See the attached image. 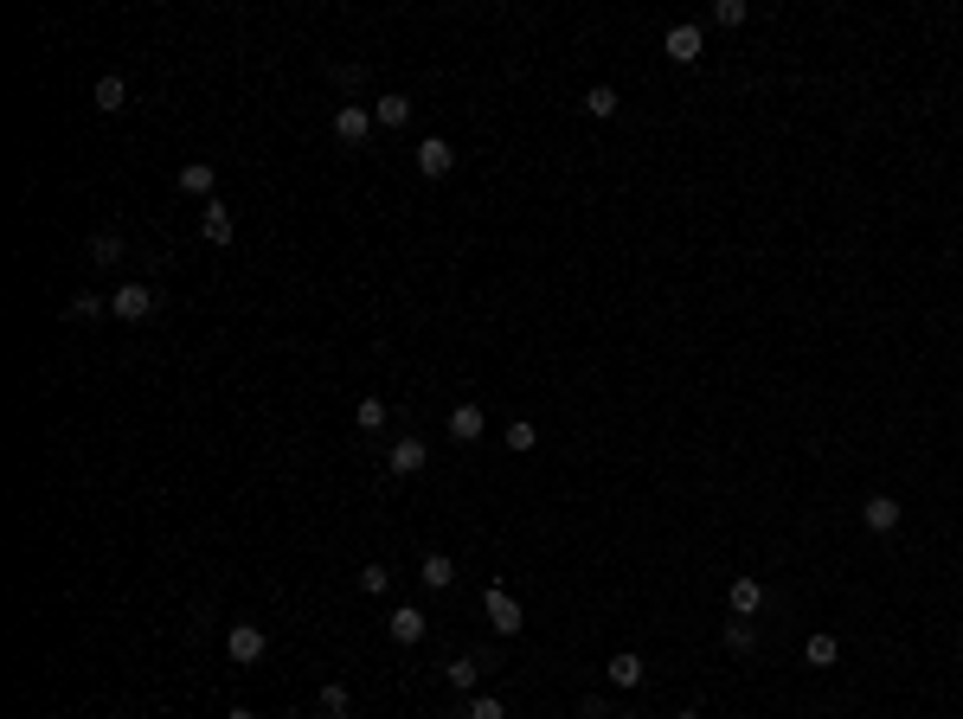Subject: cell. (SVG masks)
Here are the masks:
<instances>
[{"mask_svg":"<svg viewBox=\"0 0 963 719\" xmlns=\"http://www.w3.org/2000/svg\"><path fill=\"white\" fill-rule=\"evenodd\" d=\"M450 719H508V707H501V694H469Z\"/></svg>","mask_w":963,"mask_h":719,"instance_id":"obj_19","label":"cell"},{"mask_svg":"<svg viewBox=\"0 0 963 719\" xmlns=\"http://www.w3.org/2000/svg\"><path fill=\"white\" fill-rule=\"evenodd\" d=\"M200 238H206V244H232V238H238V219H232V206H225V200H212V206L200 212Z\"/></svg>","mask_w":963,"mask_h":719,"instance_id":"obj_12","label":"cell"},{"mask_svg":"<svg viewBox=\"0 0 963 719\" xmlns=\"http://www.w3.org/2000/svg\"><path fill=\"white\" fill-rule=\"evenodd\" d=\"M610 719H642V713H610Z\"/></svg>","mask_w":963,"mask_h":719,"instance_id":"obj_33","label":"cell"},{"mask_svg":"<svg viewBox=\"0 0 963 719\" xmlns=\"http://www.w3.org/2000/svg\"><path fill=\"white\" fill-rule=\"evenodd\" d=\"M315 707H321V719H347V713H354V700H347L341 681H328V687L315 694Z\"/></svg>","mask_w":963,"mask_h":719,"instance_id":"obj_21","label":"cell"},{"mask_svg":"<svg viewBox=\"0 0 963 719\" xmlns=\"http://www.w3.org/2000/svg\"><path fill=\"white\" fill-rule=\"evenodd\" d=\"M450 167H456L450 142H443V135H424V142H418V174H424V180H443Z\"/></svg>","mask_w":963,"mask_h":719,"instance_id":"obj_11","label":"cell"},{"mask_svg":"<svg viewBox=\"0 0 963 719\" xmlns=\"http://www.w3.org/2000/svg\"><path fill=\"white\" fill-rule=\"evenodd\" d=\"M90 103H97L103 116H116L122 103H129V78H116V71H110V78H97V90H90Z\"/></svg>","mask_w":963,"mask_h":719,"instance_id":"obj_16","label":"cell"},{"mask_svg":"<svg viewBox=\"0 0 963 719\" xmlns=\"http://www.w3.org/2000/svg\"><path fill=\"white\" fill-rule=\"evenodd\" d=\"M662 52L675 58V65H694L700 52H707V26H694V20H681V26H668V39H662Z\"/></svg>","mask_w":963,"mask_h":719,"instance_id":"obj_5","label":"cell"},{"mask_svg":"<svg viewBox=\"0 0 963 719\" xmlns=\"http://www.w3.org/2000/svg\"><path fill=\"white\" fill-rule=\"evenodd\" d=\"M675 719H700V707H681V713H675Z\"/></svg>","mask_w":963,"mask_h":719,"instance_id":"obj_32","label":"cell"},{"mask_svg":"<svg viewBox=\"0 0 963 719\" xmlns=\"http://www.w3.org/2000/svg\"><path fill=\"white\" fill-rule=\"evenodd\" d=\"M386 418H392V405H386V399H373V392H366V399L354 405V424H360V431H386Z\"/></svg>","mask_w":963,"mask_h":719,"instance_id":"obj_22","label":"cell"},{"mask_svg":"<svg viewBox=\"0 0 963 719\" xmlns=\"http://www.w3.org/2000/svg\"><path fill=\"white\" fill-rule=\"evenodd\" d=\"M418 578H424V591H450V578H456L450 553H424V559H418Z\"/></svg>","mask_w":963,"mask_h":719,"instance_id":"obj_17","label":"cell"},{"mask_svg":"<svg viewBox=\"0 0 963 719\" xmlns=\"http://www.w3.org/2000/svg\"><path fill=\"white\" fill-rule=\"evenodd\" d=\"M835 655H842V642H835V636H809L803 642V662L809 668H835Z\"/></svg>","mask_w":963,"mask_h":719,"instance_id":"obj_24","label":"cell"},{"mask_svg":"<svg viewBox=\"0 0 963 719\" xmlns=\"http://www.w3.org/2000/svg\"><path fill=\"white\" fill-rule=\"evenodd\" d=\"M957 668H963V636H957Z\"/></svg>","mask_w":963,"mask_h":719,"instance_id":"obj_34","label":"cell"},{"mask_svg":"<svg viewBox=\"0 0 963 719\" xmlns=\"http://www.w3.org/2000/svg\"><path fill=\"white\" fill-rule=\"evenodd\" d=\"M604 681H610V687H642V655H636V649L610 655V662H604Z\"/></svg>","mask_w":963,"mask_h":719,"instance_id":"obj_15","label":"cell"},{"mask_svg":"<svg viewBox=\"0 0 963 719\" xmlns=\"http://www.w3.org/2000/svg\"><path fill=\"white\" fill-rule=\"evenodd\" d=\"M264 649H270V636L257 630V623H232V630H225V655H232L238 668H257V662H264Z\"/></svg>","mask_w":963,"mask_h":719,"instance_id":"obj_2","label":"cell"},{"mask_svg":"<svg viewBox=\"0 0 963 719\" xmlns=\"http://www.w3.org/2000/svg\"><path fill=\"white\" fill-rule=\"evenodd\" d=\"M501 443H508V450H514V456H527V450H533V443H540V431H533V424H527V418H514V424H508V431H501Z\"/></svg>","mask_w":963,"mask_h":719,"instance_id":"obj_26","label":"cell"},{"mask_svg":"<svg viewBox=\"0 0 963 719\" xmlns=\"http://www.w3.org/2000/svg\"><path fill=\"white\" fill-rule=\"evenodd\" d=\"M97 315H110V302H103L97 289H78V296L65 302V321H97Z\"/></svg>","mask_w":963,"mask_h":719,"instance_id":"obj_20","label":"cell"},{"mask_svg":"<svg viewBox=\"0 0 963 719\" xmlns=\"http://www.w3.org/2000/svg\"><path fill=\"white\" fill-rule=\"evenodd\" d=\"M482 431H488L482 405H456V411H450V437H456V443H482Z\"/></svg>","mask_w":963,"mask_h":719,"instance_id":"obj_14","label":"cell"},{"mask_svg":"<svg viewBox=\"0 0 963 719\" xmlns=\"http://www.w3.org/2000/svg\"><path fill=\"white\" fill-rule=\"evenodd\" d=\"M155 309H161V296H155L148 283H122L116 296H110V315H116V321H148Z\"/></svg>","mask_w":963,"mask_h":719,"instance_id":"obj_3","label":"cell"},{"mask_svg":"<svg viewBox=\"0 0 963 719\" xmlns=\"http://www.w3.org/2000/svg\"><path fill=\"white\" fill-rule=\"evenodd\" d=\"M726 649H732V655H752V649H758V623H752V617H732V623H726Z\"/></svg>","mask_w":963,"mask_h":719,"instance_id":"obj_23","label":"cell"},{"mask_svg":"<svg viewBox=\"0 0 963 719\" xmlns=\"http://www.w3.org/2000/svg\"><path fill=\"white\" fill-rule=\"evenodd\" d=\"M373 122H379V129H405V122H411V97H405V90L373 97Z\"/></svg>","mask_w":963,"mask_h":719,"instance_id":"obj_13","label":"cell"},{"mask_svg":"<svg viewBox=\"0 0 963 719\" xmlns=\"http://www.w3.org/2000/svg\"><path fill=\"white\" fill-rule=\"evenodd\" d=\"M764 604H771V591H764L758 578H732V591H726V610H732V617H758Z\"/></svg>","mask_w":963,"mask_h":719,"instance_id":"obj_9","label":"cell"},{"mask_svg":"<svg viewBox=\"0 0 963 719\" xmlns=\"http://www.w3.org/2000/svg\"><path fill=\"white\" fill-rule=\"evenodd\" d=\"M443 681H450L456 694H476V681H482V662H476V655H463V662H443Z\"/></svg>","mask_w":963,"mask_h":719,"instance_id":"obj_18","label":"cell"},{"mask_svg":"<svg viewBox=\"0 0 963 719\" xmlns=\"http://www.w3.org/2000/svg\"><path fill=\"white\" fill-rule=\"evenodd\" d=\"M386 585H392V572H386V565H360V591H373V598H379Z\"/></svg>","mask_w":963,"mask_h":719,"instance_id":"obj_28","label":"cell"},{"mask_svg":"<svg viewBox=\"0 0 963 719\" xmlns=\"http://www.w3.org/2000/svg\"><path fill=\"white\" fill-rule=\"evenodd\" d=\"M225 719H257V713H251V707H232V713H225Z\"/></svg>","mask_w":963,"mask_h":719,"instance_id":"obj_31","label":"cell"},{"mask_svg":"<svg viewBox=\"0 0 963 719\" xmlns=\"http://www.w3.org/2000/svg\"><path fill=\"white\" fill-rule=\"evenodd\" d=\"M174 187L187 193V200H206V206H212V187H219V174H212V161H187V167L174 174Z\"/></svg>","mask_w":963,"mask_h":719,"instance_id":"obj_10","label":"cell"},{"mask_svg":"<svg viewBox=\"0 0 963 719\" xmlns=\"http://www.w3.org/2000/svg\"><path fill=\"white\" fill-rule=\"evenodd\" d=\"M482 617H488V630H495V636H521V630H527L521 598H514V591H501V585L482 591Z\"/></svg>","mask_w":963,"mask_h":719,"instance_id":"obj_1","label":"cell"},{"mask_svg":"<svg viewBox=\"0 0 963 719\" xmlns=\"http://www.w3.org/2000/svg\"><path fill=\"white\" fill-rule=\"evenodd\" d=\"M122 257V232H97L90 238V264H116Z\"/></svg>","mask_w":963,"mask_h":719,"instance_id":"obj_27","label":"cell"},{"mask_svg":"<svg viewBox=\"0 0 963 719\" xmlns=\"http://www.w3.org/2000/svg\"><path fill=\"white\" fill-rule=\"evenodd\" d=\"M899 520H906V508H899L893 495H867L861 501V527L867 533H899Z\"/></svg>","mask_w":963,"mask_h":719,"instance_id":"obj_7","label":"cell"},{"mask_svg":"<svg viewBox=\"0 0 963 719\" xmlns=\"http://www.w3.org/2000/svg\"><path fill=\"white\" fill-rule=\"evenodd\" d=\"M424 630H431V617H424L418 604H399V610L386 617V636L399 642V649H418V642H424Z\"/></svg>","mask_w":963,"mask_h":719,"instance_id":"obj_6","label":"cell"},{"mask_svg":"<svg viewBox=\"0 0 963 719\" xmlns=\"http://www.w3.org/2000/svg\"><path fill=\"white\" fill-rule=\"evenodd\" d=\"M379 122H373V110L366 103H341L334 110V142H347V148H366V135H373Z\"/></svg>","mask_w":963,"mask_h":719,"instance_id":"obj_4","label":"cell"},{"mask_svg":"<svg viewBox=\"0 0 963 719\" xmlns=\"http://www.w3.org/2000/svg\"><path fill=\"white\" fill-rule=\"evenodd\" d=\"M334 84L354 97V90H366V71H360V65H334Z\"/></svg>","mask_w":963,"mask_h":719,"instance_id":"obj_29","label":"cell"},{"mask_svg":"<svg viewBox=\"0 0 963 719\" xmlns=\"http://www.w3.org/2000/svg\"><path fill=\"white\" fill-rule=\"evenodd\" d=\"M424 463H431V450H424V437H411V431L386 450V469H392V476H418Z\"/></svg>","mask_w":963,"mask_h":719,"instance_id":"obj_8","label":"cell"},{"mask_svg":"<svg viewBox=\"0 0 963 719\" xmlns=\"http://www.w3.org/2000/svg\"><path fill=\"white\" fill-rule=\"evenodd\" d=\"M713 20H720V26H745V0H720V7H713Z\"/></svg>","mask_w":963,"mask_h":719,"instance_id":"obj_30","label":"cell"},{"mask_svg":"<svg viewBox=\"0 0 963 719\" xmlns=\"http://www.w3.org/2000/svg\"><path fill=\"white\" fill-rule=\"evenodd\" d=\"M585 116L610 122V116H617V90H610V84H591V90H585Z\"/></svg>","mask_w":963,"mask_h":719,"instance_id":"obj_25","label":"cell"}]
</instances>
